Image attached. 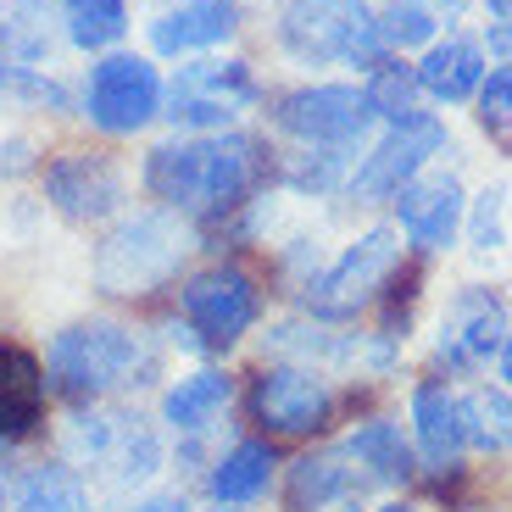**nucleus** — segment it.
<instances>
[{
  "mask_svg": "<svg viewBox=\"0 0 512 512\" xmlns=\"http://www.w3.org/2000/svg\"><path fill=\"white\" fill-rule=\"evenodd\" d=\"M485 6H490V17H496V23H507V17H512V0H485Z\"/></svg>",
  "mask_w": 512,
  "mask_h": 512,
  "instance_id": "e433bc0d",
  "label": "nucleus"
},
{
  "mask_svg": "<svg viewBox=\"0 0 512 512\" xmlns=\"http://www.w3.org/2000/svg\"><path fill=\"white\" fill-rule=\"evenodd\" d=\"M401 268V234L396 229H368L334 256L329 268H318L307 284H301V301H307V318L318 323H346L357 312H368L384 295L390 273Z\"/></svg>",
  "mask_w": 512,
  "mask_h": 512,
  "instance_id": "39448f33",
  "label": "nucleus"
},
{
  "mask_svg": "<svg viewBox=\"0 0 512 512\" xmlns=\"http://www.w3.org/2000/svg\"><path fill=\"white\" fill-rule=\"evenodd\" d=\"M39 17H51L45 0H23V6H12V12L0 17V39H6L17 56H45V34L28 28V23H39Z\"/></svg>",
  "mask_w": 512,
  "mask_h": 512,
  "instance_id": "2f4dec72",
  "label": "nucleus"
},
{
  "mask_svg": "<svg viewBox=\"0 0 512 512\" xmlns=\"http://www.w3.org/2000/svg\"><path fill=\"white\" fill-rule=\"evenodd\" d=\"M340 396L323 368L307 362H268V368L251 379V418L268 429V435H318L323 423L334 418Z\"/></svg>",
  "mask_w": 512,
  "mask_h": 512,
  "instance_id": "6e6552de",
  "label": "nucleus"
},
{
  "mask_svg": "<svg viewBox=\"0 0 512 512\" xmlns=\"http://www.w3.org/2000/svg\"><path fill=\"white\" fill-rule=\"evenodd\" d=\"M234 401V379L223 368H201V373H184L179 384H167L162 396V423L173 435H206L212 423L229 412Z\"/></svg>",
  "mask_w": 512,
  "mask_h": 512,
  "instance_id": "412c9836",
  "label": "nucleus"
},
{
  "mask_svg": "<svg viewBox=\"0 0 512 512\" xmlns=\"http://www.w3.org/2000/svg\"><path fill=\"white\" fill-rule=\"evenodd\" d=\"M340 451L357 462L373 485H412V479H418V446L401 435L396 418H368V423H357Z\"/></svg>",
  "mask_w": 512,
  "mask_h": 512,
  "instance_id": "6ab92c4d",
  "label": "nucleus"
},
{
  "mask_svg": "<svg viewBox=\"0 0 512 512\" xmlns=\"http://www.w3.org/2000/svg\"><path fill=\"white\" fill-rule=\"evenodd\" d=\"M62 23L78 51H106L128 28V0H62Z\"/></svg>",
  "mask_w": 512,
  "mask_h": 512,
  "instance_id": "a878e982",
  "label": "nucleus"
},
{
  "mask_svg": "<svg viewBox=\"0 0 512 512\" xmlns=\"http://www.w3.org/2000/svg\"><path fill=\"white\" fill-rule=\"evenodd\" d=\"M218 512H240V507H218Z\"/></svg>",
  "mask_w": 512,
  "mask_h": 512,
  "instance_id": "a19ab883",
  "label": "nucleus"
},
{
  "mask_svg": "<svg viewBox=\"0 0 512 512\" xmlns=\"http://www.w3.org/2000/svg\"><path fill=\"white\" fill-rule=\"evenodd\" d=\"M256 101H262V90H256L245 62H184L162 90L167 117L184 128H201V134H223Z\"/></svg>",
  "mask_w": 512,
  "mask_h": 512,
  "instance_id": "1a4fd4ad",
  "label": "nucleus"
},
{
  "mask_svg": "<svg viewBox=\"0 0 512 512\" xmlns=\"http://www.w3.org/2000/svg\"><path fill=\"white\" fill-rule=\"evenodd\" d=\"M379 28H384V39H390V51H407V45H435L440 17L429 12L423 0H390Z\"/></svg>",
  "mask_w": 512,
  "mask_h": 512,
  "instance_id": "cd10ccee",
  "label": "nucleus"
},
{
  "mask_svg": "<svg viewBox=\"0 0 512 512\" xmlns=\"http://www.w3.org/2000/svg\"><path fill=\"white\" fill-rule=\"evenodd\" d=\"M273 123H279L290 140H301L307 151H351L357 156L362 145H368L379 117H373L368 95H362L357 84H312V90L284 95Z\"/></svg>",
  "mask_w": 512,
  "mask_h": 512,
  "instance_id": "0eeeda50",
  "label": "nucleus"
},
{
  "mask_svg": "<svg viewBox=\"0 0 512 512\" xmlns=\"http://www.w3.org/2000/svg\"><path fill=\"white\" fill-rule=\"evenodd\" d=\"M12 512H95V507H90V490H84V479H78L73 468L39 462V468H28V474L17 479Z\"/></svg>",
  "mask_w": 512,
  "mask_h": 512,
  "instance_id": "b1692460",
  "label": "nucleus"
},
{
  "mask_svg": "<svg viewBox=\"0 0 512 512\" xmlns=\"http://www.w3.org/2000/svg\"><path fill=\"white\" fill-rule=\"evenodd\" d=\"M162 112V78L145 56H101L84 78V117L101 134H140L151 117Z\"/></svg>",
  "mask_w": 512,
  "mask_h": 512,
  "instance_id": "9d476101",
  "label": "nucleus"
},
{
  "mask_svg": "<svg viewBox=\"0 0 512 512\" xmlns=\"http://www.w3.org/2000/svg\"><path fill=\"white\" fill-rule=\"evenodd\" d=\"M501 212H507V190H501V184H490L485 195H474V201H468L462 223H468V245H474V251H501V240H507Z\"/></svg>",
  "mask_w": 512,
  "mask_h": 512,
  "instance_id": "c85d7f7f",
  "label": "nucleus"
},
{
  "mask_svg": "<svg viewBox=\"0 0 512 512\" xmlns=\"http://www.w3.org/2000/svg\"><path fill=\"white\" fill-rule=\"evenodd\" d=\"M0 512H6V485H0Z\"/></svg>",
  "mask_w": 512,
  "mask_h": 512,
  "instance_id": "ea45409f",
  "label": "nucleus"
},
{
  "mask_svg": "<svg viewBox=\"0 0 512 512\" xmlns=\"http://www.w3.org/2000/svg\"><path fill=\"white\" fill-rule=\"evenodd\" d=\"M273 474H279V457H273L268 440H240V446H229L218 462H212L206 485H212L218 507H245V501L268 496Z\"/></svg>",
  "mask_w": 512,
  "mask_h": 512,
  "instance_id": "4be33fe9",
  "label": "nucleus"
},
{
  "mask_svg": "<svg viewBox=\"0 0 512 512\" xmlns=\"http://www.w3.org/2000/svg\"><path fill=\"white\" fill-rule=\"evenodd\" d=\"M145 362V334H134L128 323L112 318H84V323H67L62 334L51 340L45 351V379H51L56 396L67 401H106L128 384H140Z\"/></svg>",
  "mask_w": 512,
  "mask_h": 512,
  "instance_id": "f03ea898",
  "label": "nucleus"
},
{
  "mask_svg": "<svg viewBox=\"0 0 512 512\" xmlns=\"http://www.w3.org/2000/svg\"><path fill=\"white\" fill-rule=\"evenodd\" d=\"M279 45L307 67L351 62L373 73V67L390 62V39L362 0H284Z\"/></svg>",
  "mask_w": 512,
  "mask_h": 512,
  "instance_id": "7ed1b4c3",
  "label": "nucleus"
},
{
  "mask_svg": "<svg viewBox=\"0 0 512 512\" xmlns=\"http://www.w3.org/2000/svg\"><path fill=\"white\" fill-rule=\"evenodd\" d=\"M0 173H12V156H6V151H0Z\"/></svg>",
  "mask_w": 512,
  "mask_h": 512,
  "instance_id": "58836bf2",
  "label": "nucleus"
},
{
  "mask_svg": "<svg viewBox=\"0 0 512 512\" xmlns=\"http://www.w3.org/2000/svg\"><path fill=\"white\" fill-rule=\"evenodd\" d=\"M134 512H190V501H184L179 490H162V496H145Z\"/></svg>",
  "mask_w": 512,
  "mask_h": 512,
  "instance_id": "473e14b6",
  "label": "nucleus"
},
{
  "mask_svg": "<svg viewBox=\"0 0 512 512\" xmlns=\"http://www.w3.org/2000/svg\"><path fill=\"white\" fill-rule=\"evenodd\" d=\"M412 73H418L423 95H435L446 106H462V101H474L479 84H485V45L479 39H462V34H446L423 51V62Z\"/></svg>",
  "mask_w": 512,
  "mask_h": 512,
  "instance_id": "a211bd4d",
  "label": "nucleus"
},
{
  "mask_svg": "<svg viewBox=\"0 0 512 512\" xmlns=\"http://www.w3.org/2000/svg\"><path fill=\"white\" fill-rule=\"evenodd\" d=\"M234 28H240L234 0H179V6H167L151 23V45L162 56H190V51H212V45L234 39Z\"/></svg>",
  "mask_w": 512,
  "mask_h": 512,
  "instance_id": "dca6fc26",
  "label": "nucleus"
},
{
  "mask_svg": "<svg viewBox=\"0 0 512 512\" xmlns=\"http://www.w3.org/2000/svg\"><path fill=\"white\" fill-rule=\"evenodd\" d=\"M373 512H418L412 501H384V507H373Z\"/></svg>",
  "mask_w": 512,
  "mask_h": 512,
  "instance_id": "4c0bfd02",
  "label": "nucleus"
},
{
  "mask_svg": "<svg viewBox=\"0 0 512 512\" xmlns=\"http://www.w3.org/2000/svg\"><path fill=\"white\" fill-rule=\"evenodd\" d=\"M362 95H368L373 117H379V123H390V128L423 117V106H418L423 84H418V73H412L407 62H396V56H390L384 67H373L368 84H362Z\"/></svg>",
  "mask_w": 512,
  "mask_h": 512,
  "instance_id": "393cba45",
  "label": "nucleus"
},
{
  "mask_svg": "<svg viewBox=\"0 0 512 512\" xmlns=\"http://www.w3.org/2000/svg\"><path fill=\"white\" fill-rule=\"evenodd\" d=\"M512 329V312L490 284H462L440 312L435 351L446 373H479L490 357H501V340Z\"/></svg>",
  "mask_w": 512,
  "mask_h": 512,
  "instance_id": "f8f14e48",
  "label": "nucleus"
},
{
  "mask_svg": "<svg viewBox=\"0 0 512 512\" xmlns=\"http://www.w3.org/2000/svg\"><path fill=\"white\" fill-rule=\"evenodd\" d=\"M45 195L67 223H101L123 206L128 184L112 156L101 151H62L45 162Z\"/></svg>",
  "mask_w": 512,
  "mask_h": 512,
  "instance_id": "ddd939ff",
  "label": "nucleus"
},
{
  "mask_svg": "<svg viewBox=\"0 0 512 512\" xmlns=\"http://www.w3.org/2000/svg\"><path fill=\"white\" fill-rule=\"evenodd\" d=\"M179 307H184V329H190L201 346L229 351V346H240L245 334L256 329V318H262V284L245 268H234V262H218V268H201L184 284Z\"/></svg>",
  "mask_w": 512,
  "mask_h": 512,
  "instance_id": "423d86ee",
  "label": "nucleus"
},
{
  "mask_svg": "<svg viewBox=\"0 0 512 512\" xmlns=\"http://www.w3.org/2000/svg\"><path fill=\"white\" fill-rule=\"evenodd\" d=\"M0 101H23V106H56V112H67V95H62V84H51V78L39 73V67H6V62H0Z\"/></svg>",
  "mask_w": 512,
  "mask_h": 512,
  "instance_id": "c756f323",
  "label": "nucleus"
},
{
  "mask_svg": "<svg viewBox=\"0 0 512 512\" xmlns=\"http://www.w3.org/2000/svg\"><path fill=\"white\" fill-rule=\"evenodd\" d=\"M462 212H468V195H462V184L451 173H429V179L418 173L396 195V234H407L412 251L435 256L462 234Z\"/></svg>",
  "mask_w": 512,
  "mask_h": 512,
  "instance_id": "4468645a",
  "label": "nucleus"
},
{
  "mask_svg": "<svg viewBox=\"0 0 512 512\" xmlns=\"http://www.w3.org/2000/svg\"><path fill=\"white\" fill-rule=\"evenodd\" d=\"M440 151H446V123H440L435 112L412 117V123H396L368 156H362L357 167H351V184H346V190L357 195L362 206L396 201V195L423 173V167H429V156H440Z\"/></svg>",
  "mask_w": 512,
  "mask_h": 512,
  "instance_id": "9b49d317",
  "label": "nucleus"
},
{
  "mask_svg": "<svg viewBox=\"0 0 512 512\" xmlns=\"http://www.w3.org/2000/svg\"><path fill=\"white\" fill-rule=\"evenodd\" d=\"M412 446H418V457L435 474L462 468V451H468V440H462V407H457V390L440 373L412 384Z\"/></svg>",
  "mask_w": 512,
  "mask_h": 512,
  "instance_id": "2eb2a0df",
  "label": "nucleus"
},
{
  "mask_svg": "<svg viewBox=\"0 0 512 512\" xmlns=\"http://www.w3.org/2000/svg\"><path fill=\"white\" fill-rule=\"evenodd\" d=\"M423 6H429V12H435V17H457L462 6H468V0H423Z\"/></svg>",
  "mask_w": 512,
  "mask_h": 512,
  "instance_id": "c9c22d12",
  "label": "nucleus"
},
{
  "mask_svg": "<svg viewBox=\"0 0 512 512\" xmlns=\"http://www.w3.org/2000/svg\"><path fill=\"white\" fill-rule=\"evenodd\" d=\"M351 162H357L351 151H307L301 145V156H290V167H284V179L301 195H329L351 184Z\"/></svg>",
  "mask_w": 512,
  "mask_h": 512,
  "instance_id": "bb28decb",
  "label": "nucleus"
},
{
  "mask_svg": "<svg viewBox=\"0 0 512 512\" xmlns=\"http://www.w3.org/2000/svg\"><path fill=\"white\" fill-rule=\"evenodd\" d=\"M485 45L501 56V62H512V17H507V23H496V28H490V39H485Z\"/></svg>",
  "mask_w": 512,
  "mask_h": 512,
  "instance_id": "72a5a7b5",
  "label": "nucleus"
},
{
  "mask_svg": "<svg viewBox=\"0 0 512 512\" xmlns=\"http://www.w3.org/2000/svg\"><path fill=\"white\" fill-rule=\"evenodd\" d=\"M479 123L490 134H512V62H501L496 73H485L479 84Z\"/></svg>",
  "mask_w": 512,
  "mask_h": 512,
  "instance_id": "7c9ffc66",
  "label": "nucleus"
},
{
  "mask_svg": "<svg viewBox=\"0 0 512 512\" xmlns=\"http://www.w3.org/2000/svg\"><path fill=\"white\" fill-rule=\"evenodd\" d=\"M496 368H501V390L512 396V329H507V340H501V357H496Z\"/></svg>",
  "mask_w": 512,
  "mask_h": 512,
  "instance_id": "f704fd0d",
  "label": "nucleus"
},
{
  "mask_svg": "<svg viewBox=\"0 0 512 512\" xmlns=\"http://www.w3.org/2000/svg\"><path fill=\"white\" fill-rule=\"evenodd\" d=\"M45 362L34 351L0 340V446H12L45 418Z\"/></svg>",
  "mask_w": 512,
  "mask_h": 512,
  "instance_id": "f3484780",
  "label": "nucleus"
},
{
  "mask_svg": "<svg viewBox=\"0 0 512 512\" xmlns=\"http://www.w3.org/2000/svg\"><path fill=\"white\" fill-rule=\"evenodd\" d=\"M457 407H462V440H468V451H485V457L512 451V396L501 384H474L468 396H457Z\"/></svg>",
  "mask_w": 512,
  "mask_h": 512,
  "instance_id": "5701e85b",
  "label": "nucleus"
},
{
  "mask_svg": "<svg viewBox=\"0 0 512 512\" xmlns=\"http://www.w3.org/2000/svg\"><path fill=\"white\" fill-rule=\"evenodd\" d=\"M184 251H190V234L179 212H134L95 251V284L106 295H151L179 273Z\"/></svg>",
  "mask_w": 512,
  "mask_h": 512,
  "instance_id": "20e7f679",
  "label": "nucleus"
},
{
  "mask_svg": "<svg viewBox=\"0 0 512 512\" xmlns=\"http://www.w3.org/2000/svg\"><path fill=\"white\" fill-rule=\"evenodd\" d=\"M351 490H357V468H351L346 451H307L284 474V507L290 512H329L334 501H351Z\"/></svg>",
  "mask_w": 512,
  "mask_h": 512,
  "instance_id": "aec40b11",
  "label": "nucleus"
},
{
  "mask_svg": "<svg viewBox=\"0 0 512 512\" xmlns=\"http://www.w3.org/2000/svg\"><path fill=\"white\" fill-rule=\"evenodd\" d=\"M262 179H268V145L234 128L156 145L145 162V190L184 218H223L251 201Z\"/></svg>",
  "mask_w": 512,
  "mask_h": 512,
  "instance_id": "f257e3e1",
  "label": "nucleus"
}]
</instances>
